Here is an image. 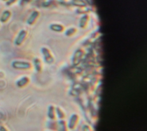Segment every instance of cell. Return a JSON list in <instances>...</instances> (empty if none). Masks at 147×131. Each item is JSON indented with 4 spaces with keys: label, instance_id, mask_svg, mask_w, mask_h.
Here are the masks:
<instances>
[{
    "label": "cell",
    "instance_id": "cell-5",
    "mask_svg": "<svg viewBox=\"0 0 147 131\" xmlns=\"http://www.w3.org/2000/svg\"><path fill=\"white\" fill-rule=\"evenodd\" d=\"M78 117L76 114H73L71 116V119L69 122V124H68V126L70 129H73L74 127L75 126V125L76 123V121L78 120Z\"/></svg>",
    "mask_w": 147,
    "mask_h": 131
},
{
    "label": "cell",
    "instance_id": "cell-2",
    "mask_svg": "<svg viewBox=\"0 0 147 131\" xmlns=\"http://www.w3.org/2000/svg\"><path fill=\"white\" fill-rule=\"evenodd\" d=\"M41 51H42V54L44 55L45 61L48 64L52 63L53 61V58L52 55L51 54L49 51L46 48H42Z\"/></svg>",
    "mask_w": 147,
    "mask_h": 131
},
{
    "label": "cell",
    "instance_id": "cell-11",
    "mask_svg": "<svg viewBox=\"0 0 147 131\" xmlns=\"http://www.w3.org/2000/svg\"><path fill=\"white\" fill-rule=\"evenodd\" d=\"M59 131H66L65 122L63 121H61L59 123Z\"/></svg>",
    "mask_w": 147,
    "mask_h": 131
},
{
    "label": "cell",
    "instance_id": "cell-10",
    "mask_svg": "<svg viewBox=\"0 0 147 131\" xmlns=\"http://www.w3.org/2000/svg\"><path fill=\"white\" fill-rule=\"evenodd\" d=\"M34 66L36 70L38 71H40L41 68V62L40 60L38 59H35L34 60Z\"/></svg>",
    "mask_w": 147,
    "mask_h": 131
},
{
    "label": "cell",
    "instance_id": "cell-9",
    "mask_svg": "<svg viewBox=\"0 0 147 131\" xmlns=\"http://www.w3.org/2000/svg\"><path fill=\"white\" fill-rule=\"evenodd\" d=\"M48 116L51 119L55 118V109L53 106H50L48 110Z\"/></svg>",
    "mask_w": 147,
    "mask_h": 131
},
{
    "label": "cell",
    "instance_id": "cell-8",
    "mask_svg": "<svg viewBox=\"0 0 147 131\" xmlns=\"http://www.w3.org/2000/svg\"><path fill=\"white\" fill-rule=\"evenodd\" d=\"M51 28L52 30L56 32H61L64 29L63 26L60 24H52L51 26Z\"/></svg>",
    "mask_w": 147,
    "mask_h": 131
},
{
    "label": "cell",
    "instance_id": "cell-3",
    "mask_svg": "<svg viewBox=\"0 0 147 131\" xmlns=\"http://www.w3.org/2000/svg\"><path fill=\"white\" fill-rule=\"evenodd\" d=\"M26 36V32L25 30H21L19 34H18L17 38L15 40V44L17 45H20L22 44V43L24 41V39L25 38Z\"/></svg>",
    "mask_w": 147,
    "mask_h": 131
},
{
    "label": "cell",
    "instance_id": "cell-7",
    "mask_svg": "<svg viewBox=\"0 0 147 131\" xmlns=\"http://www.w3.org/2000/svg\"><path fill=\"white\" fill-rule=\"evenodd\" d=\"M10 16V12L8 10L5 11L1 16V21L2 22H6L8 20V18H9Z\"/></svg>",
    "mask_w": 147,
    "mask_h": 131
},
{
    "label": "cell",
    "instance_id": "cell-13",
    "mask_svg": "<svg viewBox=\"0 0 147 131\" xmlns=\"http://www.w3.org/2000/svg\"><path fill=\"white\" fill-rule=\"evenodd\" d=\"M0 131H8V130L5 126H0Z\"/></svg>",
    "mask_w": 147,
    "mask_h": 131
},
{
    "label": "cell",
    "instance_id": "cell-6",
    "mask_svg": "<svg viewBox=\"0 0 147 131\" xmlns=\"http://www.w3.org/2000/svg\"><path fill=\"white\" fill-rule=\"evenodd\" d=\"M38 12L37 11H35L33 12V13L31 14V16L29 17V19L28 20V23L29 24H32L34 21L36 20V18L38 17Z\"/></svg>",
    "mask_w": 147,
    "mask_h": 131
},
{
    "label": "cell",
    "instance_id": "cell-4",
    "mask_svg": "<svg viewBox=\"0 0 147 131\" xmlns=\"http://www.w3.org/2000/svg\"><path fill=\"white\" fill-rule=\"evenodd\" d=\"M29 82V78L26 76H24L18 79L16 82V85L19 87H22L25 86Z\"/></svg>",
    "mask_w": 147,
    "mask_h": 131
},
{
    "label": "cell",
    "instance_id": "cell-12",
    "mask_svg": "<svg viewBox=\"0 0 147 131\" xmlns=\"http://www.w3.org/2000/svg\"><path fill=\"white\" fill-rule=\"evenodd\" d=\"M56 111L57 114V115L59 117V118H63L64 117V114L63 113V111L61 110L60 109H59V107H56Z\"/></svg>",
    "mask_w": 147,
    "mask_h": 131
},
{
    "label": "cell",
    "instance_id": "cell-1",
    "mask_svg": "<svg viewBox=\"0 0 147 131\" xmlns=\"http://www.w3.org/2000/svg\"><path fill=\"white\" fill-rule=\"evenodd\" d=\"M11 66L17 70H27L31 67V65L29 62L23 61H14L11 63Z\"/></svg>",
    "mask_w": 147,
    "mask_h": 131
}]
</instances>
